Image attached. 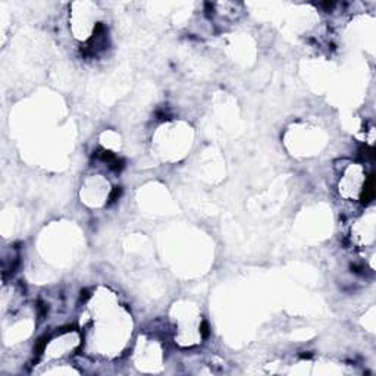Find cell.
Here are the masks:
<instances>
[{"mask_svg":"<svg viewBox=\"0 0 376 376\" xmlns=\"http://www.w3.org/2000/svg\"><path fill=\"white\" fill-rule=\"evenodd\" d=\"M375 194V190H373V178L369 179L367 182V187L364 188V193H363V201H369Z\"/></svg>","mask_w":376,"mask_h":376,"instance_id":"1","label":"cell"},{"mask_svg":"<svg viewBox=\"0 0 376 376\" xmlns=\"http://www.w3.org/2000/svg\"><path fill=\"white\" fill-rule=\"evenodd\" d=\"M119 194H121V188L119 187H116V188H113V191H112V194H110V201H115L118 197H119Z\"/></svg>","mask_w":376,"mask_h":376,"instance_id":"2","label":"cell"},{"mask_svg":"<svg viewBox=\"0 0 376 376\" xmlns=\"http://www.w3.org/2000/svg\"><path fill=\"white\" fill-rule=\"evenodd\" d=\"M200 331H201V335H203V337H207V335H209V326H207L206 322L201 323V329H200Z\"/></svg>","mask_w":376,"mask_h":376,"instance_id":"3","label":"cell"}]
</instances>
